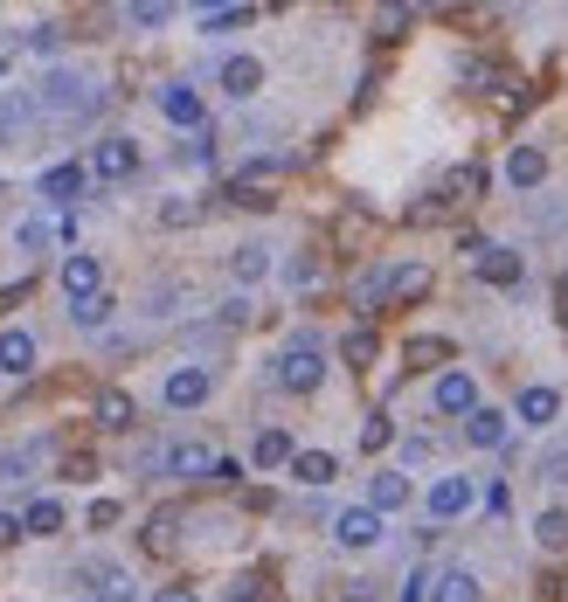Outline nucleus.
Masks as SVG:
<instances>
[{
	"instance_id": "5",
	"label": "nucleus",
	"mask_w": 568,
	"mask_h": 602,
	"mask_svg": "<svg viewBox=\"0 0 568 602\" xmlns=\"http://www.w3.org/2000/svg\"><path fill=\"white\" fill-rule=\"evenodd\" d=\"M430 409H436V415H472V409H485V402H478V381H472V374H457V368H451V374H436Z\"/></svg>"
},
{
	"instance_id": "13",
	"label": "nucleus",
	"mask_w": 568,
	"mask_h": 602,
	"mask_svg": "<svg viewBox=\"0 0 568 602\" xmlns=\"http://www.w3.org/2000/svg\"><path fill=\"white\" fill-rule=\"evenodd\" d=\"M513 415H520L527 430H548L555 415H561V395H555V388H520V402H513Z\"/></svg>"
},
{
	"instance_id": "20",
	"label": "nucleus",
	"mask_w": 568,
	"mask_h": 602,
	"mask_svg": "<svg viewBox=\"0 0 568 602\" xmlns=\"http://www.w3.org/2000/svg\"><path fill=\"white\" fill-rule=\"evenodd\" d=\"M298 451H292V436L284 430H256V443H250V464L256 471H277V464H292Z\"/></svg>"
},
{
	"instance_id": "26",
	"label": "nucleus",
	"mask_w": 568,
	"mask_h": 602,
	"mask_svg": "<svg viewBox=\"0 0 568 602\" xmlns=\"http://www.w3.org/2000/svg\"><path fill=\"white\" fill-rule=\"evenodd\" d=\"M229 271H236V284H256V277H271V250H264V243H243L236 256H229Z\"/></svg>"
},
{
	"instance_id": "16",
	"label": "nucleus",
	"mask_w": 568,
	"mask_h": 602,
	"mask_svg": "<svg viewBox=\"0 0 568 602\" xmlns=\"http://www.w3.org/2000/svg\"><path fill=\"white\" fill-rule=\"evenodd\" d=\"M222 91L229 97H256V91H264V63H256V56H229L222 63Z\"/></svg>"
},
{
	"instance_id": "37",
	"label": "nucleus",
	"mask_w": 568,
	"mask_h": 602,
	"mask_svg": "<svg viewBox=\"0 0 568 602\" xmlns=\"http://www.w3.org/2000/svg\"><path fill=\"white\" fill-rule=\"evenodd\" d=\"M63 478H76V485L97 478V457H91V451H70V457H63Z\"/></svg>"
},
{
	"instance_id": "7",
	"label": "nucleus",
	"mask_w": 568,
	"mask_h": 602,
	"mask_svg": "<svg viewBox=\"0 0 568 602\" xmlns=\"http://www.w3.org/2000/svg\"><path fill=\"white\" fill-rule=\"evenodd\" d=\"M84 188H91V167H84V160H63V167H49V173L35 180V194H42V201H56V208H70Z\"/></svg>"
},
{
	"instance_id": "12",
	"label": "nucleus",
	"mask_w": 568,
	"mask_h": 602,
	"mask_svg": "<svg viewBox=\"0 0 568 602\" xmlns=\"http://www.w3.org/2000/svg\"><path fill=\"white\" fill-rule=\"evenodd\" d=\"M91 415H97V430H133V423H139V409H133V395H125V388H97Z\"/></svg>"
},
{
	"instance_id": "40",
	"label": "nucleus",
	"mask_w": 568,
	"mask_h": 602,
	"mask_svg": "<svg viewBox=\"0 0 568 602\" xmlns=\"http://www.w3.org/2000/svg\"><path fill=\"white\" fill-rule=\"evenodd\" d=\"M160 222H173V229H180V222H194V201H167V208H160Z\"/></svg>"
},
{
	"instance_id": "1",
	"label": "nucleus",
	"mask_w": 568,
	"mask_h": 602,
	"mask_svg": "<svg viewBox=\"0 0 568 602\" xmlns=\"http://www.w3.org/2000/svg\"><path fill=\"white\" fill-rule=\"evenodd\" d=\"M319 381H326V347L313 332H298L292 347L277 353V388L284 395H319Z\"/></svg>"
},
{
	"instance_id": "34",
	"label": "nucleus",
	"mask_w": 568,
	"mask_h": 602,
	"mask_svg": "<svg viewBox=\"0 0 568 602\" xmlns=\"http://www.w3.org/2000/svg\"><path fill=\"white\" fill-rule=\"evenodd\" d=\"M167 14H173V8H160V0H139V8H125V21H133V29H167Z\"/></svg>"
},
{
	"instance_id": "14",
	"label": "nucleus",
	"mask_w": 568,
	"mask_h": 602,
	"mask_svg": "<svg viewBox=\"0 0 568 602\" xmlns=\"http://www.w3.org/2000/svg\"><path fill=\"white\" fill-rule=\"evenodd\" d=\"M464 443H472V451H499V443H506V415L499 409H472V415H464Z\"/></svg>"
},
{
	"instance_id": "33",
	"label": "nucleus",
	"mask_w": 568,
	"mask_h": 602,
	"mask_svg": "<svg viewBox=\"0 0 568 602\" xmlns=\"http://www.w3.org/2000/svg\"><path fill=\"white\" fill-rule=\"evenodd\" d=\"M173 527H180V513H152V527H146V547H152V555H167V547H173Z\"/></svg>"
},
{
	"instance_id": "39",
	"label": "nucleus",
	"mask_w": 568,
	"mask_h": 602,
	"mask_svg": "<svg viewBox=\"0 0 568 602\" xmlns=\"http://www.w3.org/2000/svg\"><path fill=\"white\" fill-rule=\"evenodd\" d=\"M21 534H29V527H21V513H0V547H14Z\"/></svg>"
},
{
	"instance_id": "27",
	"label": "nucleus",
	"mask_w": 568,
	"mask_h": 602,
	"mask_svg": "<svg viewBox=\"0 0 568 602\" xmlns=\"http://www.w3.org/2000/svg\"><path fill=\"white\" fill-rule=\"evenodd\" d=\"M340 360L354 374H368V360H375V326H354L347 339H340Z\"/></svg>"
},
{
	"instance_id": "32",
	"label": "nucleus",
	"mask_w": 568,
	"mask_h": 602,
	"mask_svg": "<svg viewBox=\"0 0 568 602\" xmlns=\"http://www.w3.org/2000/svg\"><path fill=\"white\" fill-rule=\"evenodd\" d=\"M396 443V423L389 415H368V423H360V451H389Z\"/></svg>"
},
{
	"instance_id": "28",
	"label": "nucleus",
	"mask_w": 568,
	"mask_h": 602,
	"mask_svg": "<svg viewBox=\"0 0 568 602\" xmlns=\"http://www.w3.org/2000/svg\"><path fill=\"white\" fill-rule=\"evenodd\" d=\"M21 527H29L35 540H49V534H63V506H56V499H35L29 513H21Z\"/></svg>"
},
{
	"instance_id": "21",
	"label": "nucleus",
	"mask_w": 568,
	"mask_h": 602,
	"mask_svg": "<svg viewBox=\"0 0 568 602\" xmlns=\"http://www.w3.org/2000/svg\"><path fill=\"white\" fill-rule=\"evenodd\" d=\"M430 602H478V574L472 568H444L430 582Z\"/></svg>"
},
{
	"instance_id": "30",
	"label": "nucleus",
	"mask_w": 568,
	"mask_h": 602,
	"mask_svg": "<svg viewBox=\"0 0 568 602\" xmlns=\"http://www.w3.org/2000/svg\"><path fill=\"white\" fill-rule=\"evenodd\" d=\"M112 305H118L112 292H97L91 305H70V319H76V326H84V332H97V326H112Z\"/></svg>"
},
{
	"instance_id": "38",
	"label": "nucleus",
	"mask_w": 568,
	"mask_h": 602,
	"mask_svg": "<svg viewBox=\"0 0 568 602\" xmlns=\"http://www.w3.org/2000/svg\"><path fill=\"white\" fill-rule=\"evenodd\" d=\"M152 602H201L188 582H167V589H152Z\"/></svg>"
},
{
	"instance_id": "25",
	"label": "nucleus",
	"mask_w": 568,
	"mask_h": 602,
	"mask_svg": "<svg viewBox=\"0 0 568 602\" xmlns=\"http://www.w3.org/2000/svg\"><path fill=\"white\" fill-rule=\"evenodd\" d=\"M292 478H298V485H333V478H340V464H333L326 451H298V457H292Z\"/></svg>"
},
{
	"instance_id": "11",
	"label": "nucleus",
	"mask_w": 568,
	"mask_h": 602,
	"mask_svg": "<svg viewBox=\"0 0 568 602\" xmlns=\"http://www.w3.org/2000/svg\"><path fill=\"white\" fill-rule=\"evenodd\" d=\"M35 360H42V347H35V332H0V374H35Z\"/></svg>"
},
{
	"instance_id": "22",
	"label": "nucleus",
	"mask_w": 568,
	"mask_h": 602,
	"mask_svg": "<svg viewBox=\"0 0 568 602\" xmlns=\"http://www.w3.org/2000/svg\"><path fill=\"white\" fill-rule=\"evenodd\" d=\"M472 194H485V167H451V173H444V188H436V208L472 201Z\"/></svg>"
},
{
	"instance_id": "17",
	"label": "nucleus",
	"mask_w": 568,
	"mask_h": 602,
	"mask_svg": "<svg viewBox=\"0 0 568 602\" xmlns=\"http://www.w3.org/2000/svg\"><path fill=\"white\" fill-rule=\"evenodd\" d=\"M534 547H540V555H568V506L534 513Z\"/></svg>"
},
{
	"instance_id": "35",
	"label": "nucleus",
	"mask_w": 568,
	"mask_h": 602,
	"mask_svg": "<svg viewBox=\"0 0 568 602\" xmlns=\"http://www.w3.org/2000/svg\"><path fill=\"white\" fill-rule=\"evenodd\" d=\"M14 243H21V250H29V256H35V250H49V222H42V215H29V222H21V229H14Z\"/></svg>"
},
{
	"instance_id": "4",
	"label": "nucleus",
	"mask_w": 568,
	"mask_h": 602,
	"mask_svg": "<svg viewBox=\"0 0 568 602\" xmlns=\"http://www.w3.org/2000/svg\"><path fill=\"white\" fill-rule=\"evenodd\" d=\"M84 167H91V180H133V173H139V146L112 133V139H97V146H91V160H84Z\"/></svg>"
},
{
	"instance_id": "10",
	"label": "nucleus",
	"mask_w": 568,
	"mask_h": 602,
	"mask_svg": "<svg viewBox=\"0 0 568 602\" xmlns=\"http://www.w3.org/2000/svg\"><path fill=\"white\" fill-rule=\"evenodd\" d=\"M209 368H173L167 374V409H201V402H209Z\"/></svg>"
},
{
	"instance_id": "23",
	"label": "nucleus",
	"mask_w": 568,
	"mask_h": 602,
	"mask_svg": "<svg viewBox=\"0 0 568 602\" xmlns=\"http://www.w3.org/2000/svg\"><path fill=\"white\" fill-rule=\"evenodd\" d=\"M160 112H167L173 125H194V133H201V97H194L188 84H167V91H160Z\"/></svg>"
},
{
	"instance_id": "15",
	"label": "nucleus",
	"mask_w": 568,
	"mask_h": 602,
	"mask_svg": "<svg viewBox=\"0 0 568 602\" xmlns=\"http://www.w3.org/2000/svg\"><path fill=\"white\" fill-rule=\"evenodd\" d=\"M368 506H375V513L409 506V471H375V478H368Z\"/></svg>"
},
{
	"instance_id": "45",
	"label": "nucleus",
	"mask_w": 568,
	"mask_h": 602,
	"mask_svg": "<svg viewBox=\"0 0 568 602\" xmlns=\"http://www.w3.org/2000/svg\"><path fill=\"white\" fill-rule=\"evenodd\" d=\"M8 63H14V42H0V76H8Z\"/></svg>"
},
{
	"instance_id": "36",
	"label": "nucleus",
	"mask_w": 568,
	"mask_h": 602,
	"mask_svg": "<svg viewBox=\"0 0 568 602\" xmlns=\"http://www.w3.org/2000/svg\"><path fill=\"white\" fill-rule=\"evenodd\" d=\"M284 277H292L298 292H313V284H319V256H292V271H284Z\"/></svg>"
},
{
	"instance_id": "43",
	"label": "nucleus",
	"mask_w": 568,
	"mask_h": 602,
	"mask_svg": "<svg viewBox=\"0 0 568 602\" xmlns=\"http://www.w3.org/2000/svg\"><path fill=\"white\" fill-rule=\"evenodd\" d=\"M540 478H548V485H568V457H548V464H540Z\"/></svg>"
},
{
	"instance_id": "18",
	"label": "nucleus",
	"mask_w": 568,
	"mask_h": 602,
	"mask_svg": "<svg viewBox=\"0 0 568 602\" xmlns=\"http://www.w3.org/2000/svg\"><path fill=\"white\" fill-rule=\"evenodd\" d=\"M506 180H513V188H540V180H548V152H540V146H513Z\"/></svg>"
},
{
	"instance_id": "6",
	"label": "nucleus",
	"mask_w": 568,
	"mask_h": 602,
	"mask_svg": "<svg viewBox=\"0 0 568 602\" xmlns=\"http://www.w3.org/2000/svg\"><path fill=\"white\" fill-rule=\"evenodd\" d=\"M97 292H105V271H97V256H91V250L63 256V298H70V305H91Z\"/></svg>"
},
{
	"instance_id": "29",
	"label": "nucleus",
	"mask_w": 568,
	"mask_h": 602,
	"mask_svg": "<svg viewBox=\"0 0 568 602\" xmlns=\"http://www.w3.org/2000/svg\"><path fill=\"white\" fill-rule=\"evenodd\" d=\"M256 8H209L201 14V35H229V29H250Z\"/></svg>"
},
{
	"instance_id": "2",
	"label": "nucleus",
	"mask_w": 568,
	"mask_h": 602,
	"mask_svg": "<svg viewBox=\"0 0 568 602\" xmlns=\"http://www.w3.org/2000/svg\"><path fill=\"white\" fill-rule=\"evenodd\" d=\"M35 104L42 112H91L97 91H91V76H76V70H49L35 84Z\"/></svg>"
},
{
	"instance_id": "42",
	"label": "nucleus",
	"mask_w": 568,
	"mask_h": 602,
	"mask_svg": "<svg viewBox=\"0 0 568 602\" xmlns=\"http://www.w3.org/2000/svg\"><path fill=\"white\" fill-rule=\"evenodd\" d=\"M430 582H436V574H409V582H402V602H423V595H430Z\"/></svg>"
},
{
	"instance_id": "31",
	"label": "nucleus",
	"mask_w": 568,
	"mask_h": 602,
	"mask_svg": "<svg viewBox=\"0 0 568 602\" xmlns=\"http://www.w3.org/2000/svg\"><path fill=\"white\" fill-rule=\"evenodd\" d=\"M444 360H451V347H444V339H409V368H444Z\"/></svg>"
},
{
	"instance_id": "44",
	"label": "nucleus",
	"mask_w": 568,
	"mask_h": 602,
	"mask_svg": "<svg viewBox=\"0 0 568 602\" xmlns=\"http://www.w3.org/2000/svg\"><path fill=\"white\" fill-rule=\"evenodd\" d=\"M21 298H29V284H8V292H0V319H8V311H14Z\"/></svg>"
},
{
	"instance_id": "24",
	"label": "nucleus",
	"mask_w": 568,
	"mask_h": 602,
	"mask_svg": "<svg viewBox=\"0 0 568 602\" xmlns=\"http://www.w3.org/2000/svg\"><path fill=\"white\" fill-rule=\"evenodd\" d=\"M430 292V271L423 264H396L389 271V305H409V298H423Z\"/></svg>"
},
{
	"instance_id": "9",
	"label": "nucleus",
	"mask_w": 568,
	"mask_h": 602,
	"mask_svg": "<svg viewBox=\"0 0 568 602\" xmlns=\"http://www.w3.org/2000/svg\"><path fill=\"white\" fill-rule=\"evenodd\" d=\"M333 540L340 547H375L381 540V513L375 506H347L340 519H333Z\"/></svg>"
},
{
	"instance_id": "3",
	"label": "nucleus",
	"mask_w": 568,
	"mask_h": 602,
	"mask_svg": "<svg viewBox=\"0 0 568 602\" xmlns=\"http://www.w3.org/2000/svg\"><path fill=\"white\" fill-rule=\"evenodd\" d=\"M464 250H472V271H478V284H499V292H506V284H520V250H506V243H485V235H472V243H464Z\"/></svg>"
},
{
	"instance_id": "8",
	"label": "nucleus",
	"mask_w": 568,
	"mask_h": 602,
	"mask_svg": "<svg viewBox=\"0 0 568 602\" xmlns=\"http://www.w3.org/2000/svg\"><path fill=\"white\" fill-rule=\"evenodd\" d=\"M472 499H478V492H472V478H457V471H451V478H436L430 485V519H457V513H472Z\"/></svg>"
},
{
	"instance_id": "19",
	"label": "nucleus",
	"mask_w": 568,
	"mask_h": 602,
	"mask_svg": "<svg viewBox=\"0 0 568 602\" xmlns=\"http://www.w3.org/2000/svg\"><path fill=\"white\" fill-rule=\"evenodd\" d=\"M160 464L173 471V478H215V457L201 451V443H173V451H167Z\"/></svg>"
},
{
	"instance_id": "41",
	"label": "nucleus",
	"mask_w": 568,
	"mask_h": 602,
	"mask_svg": "<svg viewBox=\"0 0 568 602\" xmlns=\"http://www.w3.org/2000/svg\"><path fill=\"white\" fill-rule=\"evenodd\" d=\"M91 527H118V499H97L91 506Z\"/></svg>"
}]
</instances>
